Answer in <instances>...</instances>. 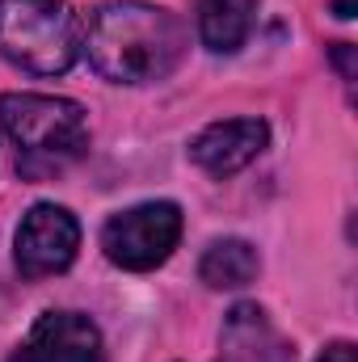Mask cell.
Wrapping results in <instances>:
<instances>
[{
  "label": "cell",
  "mask_w": 358,
  "mask_h": 362,
  "mask_svg": "<svg viewBox=\"0 0 358 362\" xmlns=\"http://www.w3.org/2000/svg\"><path fill=\"white\" fill-rule=\"evenodd\" d=\"M270 144V127L262 118H224L211 122L194 135L190 144V160L211 173V177H232L245 165H253Z\"/></svg>",
  "instance_id": "7"
},
{
  "label": "cell",
  "mask_w": 358,
  "mask_h": 362,
  "mask_svg": "<svg viewBox=\"0 0 358 362\" xmlns=\"http://www.w3.org/2000/svg\"><path fill=\"white\" fill-rule=\"evenodd\" d=\"M258 270H262L258 249L249 240H241V236L215 240L198 262V278L207 286H215V291H241V286H249L258 278Z\"/></svg>",
  "instance_id": "10"
},
{
  "label": "cell",
  "mask_w": 358,
  "mask_h": 362,
  "mask_svg": "<svg viewBox=\"0 0 358 362\" xmlns=\"http://www.w3.org/2000/svg\"><path fill=\"white\" fill-rule=\"evenodd\" d=\"M185 25L178 13L148 0H114L89 17V64L114 85H152L178 72L185 55Z\"/></svg>",
  "instance_id": "1"
},
{
  "label": "cell",
  "mask_w": 358,
  "mask_h": 362,
  "mask_svg": "<svg viewBox=\"0 0 358 362\" xmlns=\"http://www.w3.org/2000/svg\"><path fill=\"white\" fill-rule=\"evenodd\" d=\"M258 0H194L198 38L215 55H236L253 34Z\"/></svg>",
  "instance_id": "9"
},
{
  "label": "cell",
  "mask_w": 358,
  "mask_h": 362,
  "mask_svg": "<svg viewBox=\"0 0 358 362\" xmlns=\"http://www.w3.org/2000/svg\"><path fill=\"white\" fill-rule=\"evenodd\" d=\"M0 122L8 144L17 148V173L30 181L64 173L89 148L85 105L47 93H4Z\"/></svg>",
  "instance_id": "2"
},
{
  "label": "cell",
  "mask_w": 358,
  "mask_h": 362,
  "mask_svg": "<svg viewBox=\"0 0 358 362\" xmlns=\"http://www.w3.org/2000/svg\"><path fill=\"white\" fill-rule=\"evenodd\" d=\"M81 249V223L68 206L55 202H38L25 211V219L17 223V240H13V257L21 278H51L64 274L76 262Z\"/></svg>",
  "instance_id": "5"
},
{
  "label": "cell",
  "mask_w": 358,
  "mask_h": 362,
  "mask_svg": "<svg viewBox=\"0 0 358 362\" xmlns=\"http://www.w3.org/2000/svg\"><path fill=\"white\" fill-rule=\"evenodd\" d=\"M8 362H105V346L89 316L42 312Z\"/></svg>",
  "instance_id": "6"
},
{
  "label": "cell",
  "mask_w": 358,
  "mask_h": 362,
  "mask_svg": "<svg viewBox=\"0 0 358 362\" xmlns=\"http://www.w3.org/2000/svg\"><path fill=\"white\" fill-rule=\"evenodd\" d=\"M333 13H337L342 21H350V17L358 13V0H333Z\"/></svg>",
  "instance_id": "12"
},
{
  "label": "cell",
  "mask_w": 358,
  "mask_h": 362,
  "mask_svg": "<svg viewBox=\"0 0 358 362\" xmlns=\"http://www.w3.org/2000/svg\"><path fill=\"white\" fill-rule=\"evenodd\" d=\"M316 362H358V354H354V346H350V341H333V346H329Z\"/></svg>",
  "instance_id": "11"
},
{
  "label": "cell",
  "mask_w": 358,
  "mask_h": 362,
  "mask_svg": "<svg viewBox=\"0 0 358 362\" xmlns=\"http://www.w3.org/2000/svg\"><path fill=\"white\" fill-rule=\"evenodd\" d=\"M215 362H295V350L258 303H236L224 316Z\"/></svg>",
  "instance_id": "8"
},
{
  "label": "cell",
  "mask_w": 358,
  "mask_h": 362,
  "mask_svg": "<svg viewBox=\"0 0 358 362\" xmlns=\"http://www.w3.org/2000/svg\"><path fill=\"white\" fill-rule=\"evenodd\" d=\"M85 47L68 0H0V55L34 76H64Z\"/></svg>",
  "instance_id": "3"
},
{
  "label": "cell",
  "mask_w": 358,
  "mask_h": 362,
  "mask_svg": "<svg viewBox=\"0 0 358 362\" xmlns=\"http://www.w3.org/2000/svg\"><path fill=\"white\" fill-rule=\"evenodd\" d=\"M181 240V211L178 202H139L105 219L101 249L118 270L144 274L173 257Z\"/></svg>",
  "instance_id": "4"
}]
</instances>
